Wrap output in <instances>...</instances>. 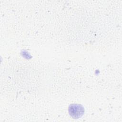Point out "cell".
Returning a JSON list of instances; mask_svg holds the SVG:
<instances>
[{"label": "cell", "mask_w": 122, "mask_h": 122, "mask_svg": "<svg viewBox=\"0 0 122 122\" xmlns=\"http://www.w3.org/2000/svg\"><path fill=\"white\" fill-rule=\"evenodd\" d=\"M69 113L74 119H79L84 114V109L81 105L79 104H71L68 108Z\"/></svg>", "instance_id": "1"}]
</instances>
